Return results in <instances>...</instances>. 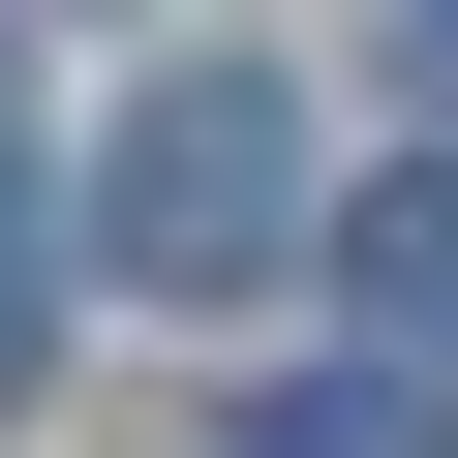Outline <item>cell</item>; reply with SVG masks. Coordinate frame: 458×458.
Returning <instances> with one entry per match:
<instances>
[{
	"mask_svg": "<svg viewBox=\"0 0 458 458\" xmlns=\"http://www.w3.org/2000/svg\"><path fill=\"white\" fill-rule=\"evenodd\" d=\"M306 245V62H153L92 123V276L123 306H245Z\"/></svg>",
	"mask_w": 458,
	"mask_h": 458,
	"instance_id": "cell-1",
	"label": "cell"
},
{
	"mask_svg": "<svg viewBox=\"0 0 458 458\" xmlns=\"http://www.w3.org/2000/svg\"><path fill=\"white\" fill-rule=\"evenodd\" d=\"M0 367H31V214H0Z\"/></svg>",
	"mask_w": 458,
	"mask_h": 458,
	"instance_id": "cell-4",
	"label": "cell"
},
{
	"mask_svg": "<svg viewBox=\"0 0 458 458\" xmlns=\"http://www.w3.org/2000/svg\"><path fill=\"white\" fill-rule=\"evenodd\" d=\"M336 306H367V367H397V397L458 367V153H397V183H336Z\"/></svg>",
	"mask_w": 458,
	"mask_h": 458,
	"instance_id": "cell-2",
	"label": "cell"
},
{
	"mask_svg": "<svg viewBox=\"0 0 458 458\" xmlns=\"http://www.w3.org/2000/svg\"><path fill=\"white\" fill-rule=\"evenodd\" d=\"M245 458H428V397H397V367H276V397H245Z\"/></svg>",
	"mask_w": 458,
	"mask_h": 458,
	"instance_id": "cell-3",
	"label": "cell"
}]
</instances>
